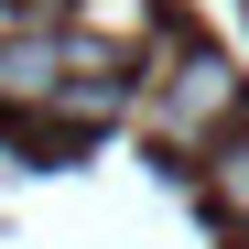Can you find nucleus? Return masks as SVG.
Wrapping results in <instances>:
<instances>
[{
    "label": "nucleus",
    "mask_w": 249,
    "mask_h": 249,
    "mask_svg": "<svg viewBox=\"0 0 249 249\" xmlns=\"http://www.w3.org/2000/svg\"><path fill=\"white\" fill-rule=\"evenodd\" d=\"M141 130L162 152H206L217 130H238V65L206 44H174V65L141 87Z\"/></svg>",
    "instance_id": "1"
},
{
    "label": "nucleus",
    "mask_w": 249,
    "mask_h": 249,
    "mask_svg": "<svg viewBox=\"0 0 249 249\" xmlns=\"http://www.w3.org/2000/svg\"><path fill=\"white\" fill-rule=\"evenodd\" d=\"M65 22L130 54V44H152V22H162V0H65Z\"/></svg>",
    "instance_id": "2"
},
{
    "label": "nucleus",
    "mask_w": 249,
    "mask_h": 249,
    "mask_svg": "<svg viewBox=\"0 0 249 249\" xmlns=\"http://www.w3.org/2000/svg\"><path fill=\"white\" fill-rule=\"evenodd\" d=\"M206 195H217L228 228H249V130H217V141H206Z\"/></svg>",
    "instance_id": "3"
},
{
    "label": "nucleus",
    "mask_w": 249,
    "mask_h": 249,
    "mask_svg": "<svg viewBox=\"0 0 249 249\" xmlns=\"http://www.w3.org/2000/svg\"><path fill=\"white\" fill-rule=\"evenodd\" d=\"M65 22V0H0V44H11V33H54Z\"/></svg>",
    "instance_id": "4"
},
{
    "label": "nucleus",
    "mask_w": 249,
    "mask_h": 249,
    "mask_svg": "<svg viewBox=\"0 0 249 249\" xmlns=\"http://www.w3.org/2000/svg\"><path fill=\"white\" fill-rule=\"evenodd\" d=\"M238 238H249V228H238Z\"/></svg>",
    "instance_id": "5"
}]
</instances>
